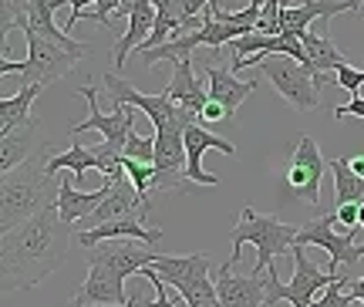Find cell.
Instances as JSON below:
<instances>
[{
    "instance_id": "1",
    "label": "cell",
    "mask_w": 364,
    "mask_h": 307,
    "mask_svg": "<svg viewBox=\"0 0 364 307\" xmlns=\"http://www.w3.org/2000/svg\"><path fill=\"white\" fill-rule=\"evenodd\" d=\"M71 246V223L58 209H44L27 223L0 233V281L4 294H21L48 281L65 264Z\"/></svg>"
},
{
    "instance_id": "2",
    "label": "cell",
    "mask_w": 364,
    "mask_h": 307,
    "mask_svg": "<svg viewBox=\"0 0 364 307\" xmlns=\"http://www.w3.org/2000/svg\"><path fill=\"white\" fill-rule=\"evenodd\" d=\"M48 182L51 176H44V162L38 159H27L24 166L4 172V179H0V233L14 230L31 217L58 206V186L51 189Z\"/></svg>"
},
{
    "instance_id": "3",
    "label": "cell",
    "mask_w": 364,
    "mask_h": 307,
    "mask_svg": "<svg viewBox=\"0 0 364 307\" xmlns=\"http://www.w3.org/2000/svg\"><path fill=\"white\" fill-rule=\"evenodd\" d=\"M297 230L300 227H290L284 219L277 217H267V213H257L253 206H243L240 209V223L233 227L230 233V244H233V260L240 264V250L243 244H253L257 246V267L253 270H270L277 256H287L297 244Z\"/></svg>"
},
{
    "instance_id": "4",
    "label": "cell",
    "mask_w": 364,
    "mask_h": 307,
    "mask_svg": "<svg viewBox=\"0 0 364 307\" xmlns=\"http://www.w3.org/2000/svg\"><path fill=\"white\" fill-rule=\"evenodd\" d=\"M24 38H27V61L4 58L0 75H17L24 85H41V88H48L58 78H65L68 71H75V64L95 51V48L71 51V48L58 44V41H48V38H41V34H34L31 27L24 31Z\"/></svg>"
},
{
    "instance_id": "5",
    "label": "cell",
    "mask_w": 364,
    "mask_h": 307,
    "mask_svg": "<svg viewBox=\"0 0 364 307\" xmlns=\"http://www.w3.org/2000/svg\"><path fill=\"white\" fill-rule=\"evenodd\" d=\"M267 81H270L277 95L284 98L287 105H294L297 112H314L321 105V91L331 81V71H314L307 64L294 61V58H263V61L253 64Z\"/></svg>"
},
{
    "instance_id": "6",
    "label": "cell",
    "mask_w": 364,
    "mask_h": 307,
    "mask_svg": "<svg viewBox=\"0 0 364 307\" xmlns=\"http://www.w3.org/2000/svg\"><path fill=\"white\" fill-rule=\"evenodd\" d=\"M152 267L159 270V277L176 287L186 307H220V291L216 281L209 277L213 260L209 254H189V256H166L159 254Z\"/></svg>"
},
{
    "instance_id": "7",
    "label": "cell",
    "mask_w": 364,
    "mask_h": 307,
    "mask_svg": "<svg viewBox=\"0 0 364 307\" xmlns=\"http://www.w3.org/2000/svg\"><path fill=\"white\" fill-rule=\"evenodd\" d=\"M297 244L327 250V254H331L327 270H331V274H351L354 277V267H358V260L364 256V230L354 227V230L338 233V213H324V217H317L300 227Z\"/></svg>"
},
{
    "instance_id": "8",
    "label": "cell",
    "mask_w": 364,
    "mask_h": 307,
    "mask_svg": "<svg viewBox=\"0 0 364 307\" xmlns=\"http://www.w3.org/2000/svg\"><path fill=\"white\" fill-rule=\"evenodd\" d=\"M102 81H105V88H108V95H112V105H115V108H125V105L142 108L145 115L152 118V128H156V132H166V128L186 132V128L196 122V115H189L179 102H172L169 91H162V95H142V91H135L129 81L122 75H115V71L102 75Z\"/></svg>"
},
{
    "instance_id": "9",
    "label": "cell",
    "mask_w": 364,
    "mask_h": 307,
    "mask_svg": "<svg viewBox=\"0 0 364 307\" xmlns=\"http://www.w3.org/2000/svg\"><path fill=\"white\" fill-rule=\"evenodd\" d=\"M327 172V159L321 155V145L314 142V135H300L297 149L290 152L284 172V186L297 203L317 206L321 203V176Z\"/></svg>"
},
{
    "instance_id": "10",
    "label": "cell",
    "mask_w": 364,
    "mask_h": 307,
    "mask_svg": "<svg viewBox=\"0 0 364 307\" xmlns=\"http://www.w3.org/2000/svg\"><path fill=\"white\" fill-rule=\"evenodd\" d=\"M78 95L88 102V118H85L81 125H71V135L98 132L105 145H108L112 152L122 155V145H125V139H129V132H135V108L125 105V108H115L112 115H102V112H98V98H95V88H91V85L78 88Z\"/></svg>"
},
{
    "instance_id": "11",
    "label": "cell",
    "mask_w": 364,
    "mask_h": 307,
    "mask_svg": "<svg viewBox=\"0 0 364 307\" xmlns=\"http://www.w3.org/2000/svg\"><path fill=\"white\" fill-rule=\"evenodd\" d=\"M236 260L230 256L216 270V291H220V307H267V270H253L250 277L233 274Z\"/></svg>"
},
{
    "instance_id": "12",
    "label": "cell",
    "mask_w": 364,
    "mask_h": 307,
    "mask_svg": "<svg viewBox=\"0 0 364 307\" xmlns=\"http://www.w3.org/2000/svg\"><path fill=\"white\" fill-rule=\"evenodd\" d=\"M149 213H129V217L108 219V223H98V227H88V230L78 233V244L88 250L95 244H105V240H139V244H159L162 240V230L149 227L145 223Z\"/></svg>"
},
{
    "instance_id": "13",
    "label": "cell",
    "mask_w": 364,
    "mask_h": 307,
    "mask_svg": "<svg viewBox=\"0 0 364 307\" xmlns=\"http://www.w3.org/2000/svg\"><path fill=\"white\" fill-rule=\"evenodd\" d=\"M182 139H186V176L196 182V186H220V176H213V172H206L203 169V152L206 149H220V152L226 155H236V145L233 142L220 139V135H213L206 125H199V122H193V125L182 132Z\"/></svg>"
},
{
    "instance_id": "14",
    "label": "cell",
    "mask_w": 364,
    "mask_h": 307,
    "mask_svg": "<svg viewBox=\"0 0 364 307\" xmlns=\"http://www.w3.org/2000/svg\"><path fill=\"white\" fill-rule=\"evenodd\" d=\"M156 250L149 246H135V244H125V240H105V244H95L88 246V260H98V264H108L115 267L122 277H135L142 267L156 264Z\"/></svg>"
},
{
    "instance_id": "15",
    "label": "cell",
    "mask_w": 364,
    "mask_h": 307,
    "mask_svg": "<svg viewBox=\"0 0 364 307\" xmlns=\"http://www.w3.org/2000/svg\"><path fill=\"white\" fill-rule=\"evenodd\" d=\"M354 11L351 0H297V4H284L280 7V34L290 31V34H304L311 21L317 17L321 24H327L334 14Z\"/></svg>"
},
{
    "instance_id": "16",
    "label": "cell",
    "mask_w": 364,
    "mask_h": 307,
    "mask_svg": "<svg viewBox=\"0 0 364 307\" xmlns=\"http://www.w3.org/2000/svg\"><path fill=\"white\" fill-rule=\"evenodd\" d=\"M203 78H206L209 98L220 102L230 115H236V108L247 102L250 95L257 91V85H260V81H240L233 68H223V64H209L203 71Z\"/></svg>"
},
{
    "instance_id": "17",
    "label": "cell",
    "mask_w": 364,
    "mask_h": 307,
    "mask_svg": "<svg viewBox=\"0 0 364 307\" xmlns=\"http://www.w3.org/2000/svg\"><path fill=\"white\" fill-rule=\"evenodd\" d=\"M78 294L88 301V307L95 304H125V277L118 274L115 267L108 264H98V260H88V277L78 287Z\"/></svg>"
},
{
    "instance_id": "18",
    "label": "cell",
    "mask_w": 364,
    "mask_h": 307,
    "mask_svg": "<svg viewBox=\"0 0 364 307\" xmlns=\"http://www.w3.org/2000/svg\"><path fill=\"white\" fill-rule=\"evenodd\" d=\"M108 189H112V176H105V182L95 192H81L78 186L65 176V179L58 182V206H54V209L61 213V219H65V223H71V227H75V223L88 219L91 213L105 203Z\"/></svg>"
},
{
    "instance_id": "19",
    "label": "cell",
    "mask_w": 364,
    "mask_h": 307,
    "mask_svg": "<svg viewBox=\"0 0 364 307\" xmlns=\"http://www.w3.org/2000/svg\"><path fill=\"white\" fill-rule=\"evenodd\" d=\"M169 98L172 102H179L189 115L199 118V112L206 108L209 102V88L196 78V68H193V58H186V61H172V78H169Z\"/></svg>"
},
{
    "instance_id": "20",
    "label": "cell",
    "mask_w": 364,
    "mask_h": 307,
    "mask_svg": "<svg viewBox=\"0 0 364 307\" xmlns=\"http://www.w3.org/2000/svg\"><path fill=\"white\" fill-rule=\"evenodd\" d=\"M41 139V118H27L21 128H14L7 135H0V172H11V169L24 166L27 159H34Z\"/></svg>"
},
{
    "instance_id": "21",
    "label": "cell",
    "mask_w": 364,
    "mask_h": 307,
    "mask_svg": "<svg viewBox=\"0 0 364 307\" xmlns=\"http://www.w3.org/2000/svg\"><path fill=\"white\" fill-rule=\"evenodd\" d=\"M152 27H156V4H145V7H139V11L129 17L125 34H122V38L115 41V48H112V58H115V68H118V71L125 68L129 54L135 51L139 44H145V41H149Z\"/></svg>"
},
{
    "instance_id": "22",
    "label": "cell",
    "mask_w": 364,
    "mask_h": 307,
    "mask_svg": "<svg viewBox=\"0 0 364 307\" xmlns=\"http://www.w3.org/2000/svg\"><path fill=\"white\" fill-rule=\"evenodd\" d=\"M300 41H304V48H307V58H311V68H314V71H331V75H338L341 68L348 64L344 51H341V48L331 38H327V34L304 31V34H300Z\"/></svg>"
},
{
    "instance_id": "23",
    "label": "cell",
    "mask_w": 364,
    "mask_h": 307,
    "mask_svg": "<svg viewBox=\"0 0 364 307\" xmlns=\"http://www.w3.org/2000/svg\"><path fill=\"white\" fill-rule=\"evenodd\" d=\"M41 85H21V91L14 98H0V135H7L14 128H21L31 118V105L38 102Z\"/></svg>"
},
{
    "instance_id": "24",
    "label": "cell",
    "mask_w": 364,
    "mask_h": 307,
    "mask_svg": "<svg viewBox=\"0 0 364 307\" xmlns=\"http://www.w3.org/2000/svg\"><path fill=\"white\" fill-rule=\"evenodd\" d=\"M199 44H203V27L182 34V38H169L166 44H159V48L142 51V64L145 68H156L159 61H186V58H193V51Z\"/></svg>"
},
{
    "instance_id": "25",
    "label": "cell",
    "mask_w": 364,
    "mask_h": 307,
    "mask_svg": "<svg viewBox=\"0 0 364 307\" xmlns=\"http://www.w3.org/2000/svg\"><path fill=\"white\" fill-rule=\"evenodd\" d=\"M327 172L334 176V199L338 203H364V179L351 169V159H327Z\"/></svg>"
},
{
    "instance_id": "26",
    "label": "cell",
    "mask_w": 364,
    "mask_h": 307,
    "mask_svg": "<svg viewBox=\"0 0 364 307\" xmlns=\"http://www.w3.org/2000/svg\"><path fill=\"white\" fill-rule=\"evenodd\" d=\"M348 283H351V274H338V281L327 283L311 307H351L354 297L348 294Z\"/></svg>"
},
{
    "instance_id": "27",
    "label": "cell",
    "mask_w": 364,
    "mask_h": 307,
    "mask_svg": "<svg viewBox=\"0 0 364 307\" xmlns=\"http://www.w3.org/2000/svg\"><path fill=\"white\" fill-rule=\"evenodd\" d=\"M122 166L129 172L132 186L139 189V196H142L145 203H152V176H156V166L152 162H135V159H122Z\"/></svg>"
},
{
    "instance_id": "28",
    "label": "cell",
    "mask_w": 364,
    "mask_h": 307,
    "mask_svg": "<svg viewBox=\"0 0 364 307\" xmlns=\"http://www.w3.org/2000/svg\"><path fill=\"white\" fill-rule=\"evenodd\" d=\"M122 159L156 162V135H139V132H129V139H125V145H122Z\"/></svg>"
},
{
    "instance_id": "29",
    "label": "cell",
    "mask_w": 364,
    "mask_h": 307,
    "mask_svg": "<svg viewBox=\"0 0 364 307\" xmlns=\"http://www.w3.org/2000/svg\"><path fill=\"white\" fill-rule=\"evenodd\" d=\"M118 7H122V0H95L88 11L81 14V17H85V21H95L98 27L115 31V27H112V11H118Z\"/></svg>"
},
{
    "instance_id": "30",
    "label": "cell",
    "mask_w": 364,
    "mask_h": 307,
    "mask_svg": "<svg viewBox=\"0 0 364 307\" xmlns=\"http://www.w3.org/2000/svg\"><path fill=\"white\" fill-rule=\"evenodd\" d=\"M280 0H263V14L260 21H257V31L260 34H270V38H277L280 34Z\"/></svg>"
},
{
    "instance_id": "31",
    "label": "cell",
    "mask_w": 364,
    "mask_h": 307,
    "mask_svg": "<svg viewBox=\"0 0 364 307\" xmlns=\"http://www.w3.org/2000/svg\"><path fill=\"white\" fill-rule=\"evenodd\" d=\"M338 85H341V88H348L351 95H361L364 68H351V64H344V68L338 71Z\"/></svg>"
},
{
    "instance_id": "32",
    "label": "cell",
    "mask_w": 364,
    "mask_h": 307,
    "mask_svg": "<svg viewBox=\"0 0 364 307\" xmlns=\"http://www.w3.org/2000/svg\"><path fill=\"white\" fill-rule=\"evenodd\" d=\"M226 118H233V115H230V112H226V108H223L220 102H213V98H209L206 108L199 112V118H196V122L209 128V125H216V122H226Z\"/></svg>"
},
{
    "instance_id": "33",
    "label": "cell",
    "mask_w": 364,
    "mask_h": 307,
    "mask_svg": "<svg viewBox=\"0 0 364 307\" xmlns=\"http://www.w3.org/2000/svg\"><path fill=\"white\" fill-rule=\"evenodd\" d=\"M361 219V203H338V227L341 230H354Z\"/></svg>"
},
{
    "instance_id": "34",
    "label": "cell",
    "mask_w": 364,
    "mask_h": 307,
    "mask_svg": "<svg viewBox=\"0 0 364 307\" xmlns=\"http://www.w3.org/2000/svg\"><path fill=\"white\" fill-rule=\"evenodd\" d=\"M334 115H338V118H354V115L364 118V98H361V95H354L348 105H338V108H334Z\"/></svg>"
},
{
    "instance_id": "35",
    "label": "cell",
    "mask_w": 364,
    "mask_h": 307,
    "mask_svg": "<svg viewBox=\"0 0 364 307\" xmlns=\"http://www.w3.org/2000/svg\"><path fill=\"white\" fill-rule=\"evenodd\" d=\"M91 4H95V0H71V4H68V24H65V27H68V34H71V27L78 24L81 14L88 11Z\"/></svg>"
},
{
    "instance_id": "36",
    "label": "cell",
    "mask_w": 364,
    "mask_h": 307,
    "mask_svg": "<svg viewBox=\"0 0 364 307\" xmlns=\"http://www.w3.org/2000/svg\"><path fill=\"white\" fill-rule=\"evenodd\" d=\"M348 294H351L354 301H361V304H364V277H351V283H348Z\"/></svg>"
},
{
    "instance_id": "37",
    "label": "cell",
    "mask_w": 364,
    "mask_h": 307,
    "mask_svg": "<svg viewBox=\"0 0 364 307\" xmlns=\"http://www.w3.org/2000/svg\"><path fill=\"white\" fill-rule=\"evenodd\" d=\"M351 169L364 179V155H351Z\"/></svg>"
},
{
    "instance_id": "38",
    "label": "cell",
    "mask_w": 364,
    "mask_h": 307,
    "mask_svg": "<svg viewBox=\"0 0 364 307\" xmlns=\"http://www.w3.org/2000/svg\"><path fill=\"white\" fill-rule=\"evenodd\" d=\"M95 307H139V294H129L125 304H95Z\"/></svg>"
},
{
    "instance_id": "39",
    "label": "cell",
    "mask_w": 364,
    "mask_h": 307,
    "mask_svg": "<svg viewBox=\"0 0 364 307\" xmlns=\"http://www.w3.org/2000/svg\"><path fill=\"white\" fill-rule=\"evenodd\" d=\"M65 307H88V301H85V297H81L78 291H75V294H71V301H68Z\"/></svg>"
},
{
    "instance_id": "40",
    "label": "cell",
    "mask_w": 364,
    "mask_h": 307,
    "mask_svg": "<svg viewBox=\"0 0 364 307\" xmlns=\"http://www.w3.org/2000/svg\"><path fill=\"white\" fill-rule=\"evenodd\" d=\"M351 4H354V14H361V4H364V0H351Z\"/></svg>"
},
{
    "instance_id": "41",
    "label": "cell",
    "mask_w": 364,
    "mask_h": 307,
    "mask_svg": "<svg viewBox=\"0 0 364 307\" xmlns=\"http://www.w3.org/2000/svg\"><path fill=\"white\" fill-rule=\"evenodd\" d=\"M358 227H361V230H364V203H361V219H358Z\"/></svg>"
},
{
    "instance_id": "42",
    "label": "cell",
    "mask_w": 364,
    "mask_h": 307,
    "mask_svg": "<svg viewBox=\"0 0 364 307\" xmlns=\"http://www.w3.org/2000/svg\"><path fill=\"white\" fill-rule=\"evenodd\" d=\"M361 17H364V11H361Z\"/></svg>"
}]
</instances>
